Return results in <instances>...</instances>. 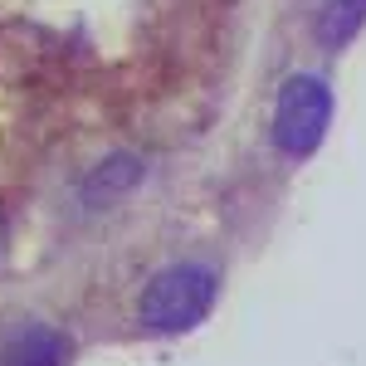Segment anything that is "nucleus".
Segmentation results:
<instances>
[{
    "instance_id": "39448f33",
    "label": "nucleus",
    "mask_w": 366,
    "mask_h": 366,
    "mask_svg": "<svg viewBox=\"0 0 366 366\" xmlns=\"http://www.w3.org/2000/svg\"><path fill=\"white\" fill-rule=\"evenodd\" d=\"M362 25H366V0H322L312 34H317L322 49L337 54L342 44H352V39L362 34Z\"/></svg>"
},
{
    "instance_id": "f03ea898",
    "label": "nucleus",
    "mask_w": 366,
    "mask_h": 366,
    "mask_svg": "<svg viewBox=\"0 0 366 366\" xmlns=\"http://www.w3.org/2000/svg\"><path fill=\"white\" fill-rule=\"evenodd\" d=\"M332 88L317 74H288L274 98V147L288 162H308L332 127Z\"/></svg>"
},
{
    "instance_id": "7ed1b4c3",
    "label": "nucleus",
    "mask_w": 366,
    "mask_h": 366,
    "mask_svg": "<svg viewBox=\"0 0 366 366\" xmlns=\"http://www.w3.org/2000/svg\"><path fill=\"white\" fill-rule=\"evenodd\" d=\"M74 347L59 327H44V322H29L15 337L0 347V366H69Z\"/></svg>"
},
{
    "instance_id": "20e7f679",
    "label": "nucleus",
    "mask_w": 366,
    "mask_h": 366,
    "mask_svg": "<svg viewBox=\"0 0 366 366\" xmlns=\"http://www.w3.org/2000/svg\"><path fill=\"white\" fill-rule=\"evenodd\" d=\"M142 176H147V167H142L137 157L117 152V157L98 162V167L84 176V200H88V205H113V200H122L132 186H137Z\"/></svg>"
},
{
    "instance_id": "f257e3e1",
    "label": "nucleus",
    "mask_w": 366,
    "mask_h": 366,
    "mask_svg": "<svg viewBox=\"0 0 366 366\" xmlns=\"http://www.w3.org/2000/svg\"><path fill=\"white\" fill-rule=\"evenodd\" d=\"M220 298V274L210 264H171L142 288L137 322L147 332H191Z\"/></svg>"
}]
</instances>
